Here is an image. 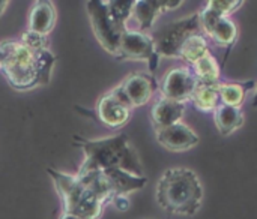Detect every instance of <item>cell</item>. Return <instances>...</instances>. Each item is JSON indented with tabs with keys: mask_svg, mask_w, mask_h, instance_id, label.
<instances>
[{
	"mask_svg": "<svg viewBox=\"0 0 257 219\" xmlns=\"http://www.w3.org/2000/svg\"><path fill=\"white\" fill-rule=\"evenodd\" d=\"M54 63L56 56L50 50L32 51L12 39L0 42V72L14 90L27 92L47 86Z\"/></svg>",
	"mask_w": 257,
	"mask_h": 219,
	"instance_id": "obj_1",
	"label": "cell"
},
{
	"mask_svg": "<svg viewBox=\"0 0 257 219\" xmlns=\"http://www.w3.org/2000/svg\"><path fill=\"white\" fill-rule=\"evenodd\" d=\"M72 146L84 153L77 176H84L101 170H122L130 174L145 177V168L140 162L139 153L133 147L126 134L89 140L81 135L72 137Z\"/></svg>",
	"mask_w": 257,
	"mask_h": 219,
	"instance_id": "obj_2",
	"label": "cell"
},
{
	"mask_svg": "<svg viewBox=\"0 0 257 219\" xmlns=\"http://www.w3.org/2000/svg\"><path fill=\"white\" fill-rule=\"evenodd\" d=\"M155 195L167 213L193 216L202 206L203 188L193 170L169 168L160 177Z\"/></svg>",
	"mask_w": 257,
	"mask_h": 219,
	"instance_id": "obj_3",
	"label": "cell"
},
{
	"mask_svg": "<svg viewBox=\"0 0 257 219\" xmlns=\"http://www.w3.org/2000/svg\"><path fill=\"white\" fill-rule=\"evenodd\" d=\"M134 0H89L86 11L99 45L116 56L120 36L128 29L126 21L133 17Z\"/></svg>",
	"mask_w": 257,
	"mask_h": 219,
	"instance_id": "obj_4",
	"label": "cell"
},
{
	"mask_svg": "<svg viewBox=\"0 0 257 219\" xmlns=\"http://www.w3.org/2000/svg\"><path fill=\"white\" fill-rule=\"evenodd\" d=\"M47 174L54 183V188L62 200L65 213H71L81 219L101 218L107 203H104L75 174L71 176L51 167L47 168Z\"/></svg>",
	"mask_w": 257,
	"mask_h": 219,
	"instance_id": "obj_5",
	"label": "cell"
},
{
	"mask_svg": "<svg viewBox=\"0 0 257 219\" xmlns=\"http://www.w3.org/2000/svg\"><path fill=\"white\" fill-rule=\"evenodd\" d=\"M77 177L107 204H111L116 197H126L131 192L140 191L148 183L146 176L139 177L122 170H101Z\"/></svg>",
	"mask_w": 257,
	"mask_h": 219,
	"instance_id": "obj_6",
	"label": "cell"
},
{
	"mask_svg": "<svg viewBox=\"0 0 257 219\" xmlns=\"http://www.w3.org/2000/svg\"><path fill=\"white\" fill-rule=\"evenodd\" d=\"M197 33H203L199 12L185 17L182 20L173 21L155 30L152 35V41L155 45V51L160 57H181V50L184 44Z\"/></svg>",
	"mask_w": 257,
	"mask_h": 219,
	"instance_id": "obj_7",
	"label": "cell"
},
{
	"mask_svg": "<svg viewBox=\"0 0 257 219\" xmlns=\"http://www.w3.org/2000/svg\"><path fill=\"white\" fill-rule=\"evenodd\" d=\"M114 59L120 62H125V60L148 62L149 71L152 75L158 69V63H160V56L155 51L152 36L140 30H130V29H126L123 35L120 36Z\"/></svg>",
	"mask_w": 257,
	"mask_h": 219,
	"instance_id": "obj_8",
	"label": "cell"
},
{
	"mask_svg": "<svg viewBox=\"0 0 257 219\" xmlns=\"http://www.w3.org/2000/svg\"><path fill=\"white\" fill-rule=\"evenodd\" d=\"M133 107L120 92L119 86L101 95L95 107V119L110 129L125 126L131 119Z\"/></svg>",
	"mask_w": 257,
	"mask_h": 219,
	"instance_id": "obj_9",
	"label": "cell"
},
{
	"mask_svg": "<svg viewBox=\"0 0 257 219\" xmlns=\"http://www.w3.org/2000/svg\"><path fill=\"white\" fill-rule=\"evenodd\" d=\"M197 84L199 80L191 71V68H173L163 77V81L160 84V93L161 98L185 104L191 99V95Z\"/></svg>",
	"mask_w": 257,
	"mask_h": 219,
	"instance_id": "obj_10",
	"label": "cell"
},
{
	"mask_svg": "<svg viewBox=\"0 0 257 219\" xmlns=\"http://www.w3.org/2000/svg\"><path fill=\"white\" fill-rule=\"evenodd\" d=\"M200 17V24H202V30L205 35H208L217 45L223 47L227 50V54L230 53L232 47L236 44L238 41V26L233 20H230V17H218L211 14L209 11H206L205 8L199 12Z\"/></svg>",
	"mask_w": 257,
	"mask_h": 219,
	"instance_id": "obj_11",
	"label": "cell"
},
{
	"mask_svg": "<svg viewBox=\"0 0 257 219\" xmlns=\"http://www.w3.org/2000/svg\"><path fill=\"white\" fill-rule=\"evenodd\" d=\"M126 101L133 108L142 107L149 102L152 95L158 89V83L152 74L148 72H131L123 78L120 84H117Z\"/></svg>",
	"mask_w": 257,
	"mask_h": 219,
	"instance_id": "obj_12",
	"label": "cell"
},
{
	"mask_svg": "<svg viewBox=\"0 0 257 219\" xmlns=\"http://www.w3.org/2000/svg\"><path fill=\"white\" fill-rule=\"evenodd\" d=\"M157 141L170 152H187L199 144V135L184 123H175L169 128L155 131Z\"/></svg>",
	"mask_w": 257,
	"mask_h": 219,
	"instance_id": "obj_13",
	"label": "cell"
},
{
	"mask_svg": "<svg viewBox=\"0 0 257 219\" xmlns=\"http://www.w3.org/2000/svg\"><path fill=\"white\" fill-rule=\"evenodd\" d=\"M182 5V0H139L134 2V8H133V17L137 20L139 26H140V32L146 33V30H149L155 20L170 11V9H176Z\"/></svg>",
	"mask_w": 257,
	"mask_h": 219,
	"instance_id": "obj_14",
	"label": "cell"
},
{
	"mask_svg": "<svg viewBox=\"0 0 257 219\" xmlns=\"http://www.w3.org/2000/svg\"><path fill=\"white\" fill-rule=\"evenodd\" d=\"M57 21V11L53 2L38 0L29 11V30L48 36Z\"/></svg>",
	"mask_w": 257,
	"mask_h": 219,
	"instance_id": "obj_15",
	"label": "cell"
},
{
	"mask_svg": "<svg viewBox=\"0 0 257 219\" xmlns=\"http://www.w3.org/2000/svg\"><path fill=\"white\" fill-rule=\"evenodd\" d=\"M185 113V104L160 98L151 108V122L155 131L179 123Z\"/></svg>",
	"mask_w": 257,
	"mask_h": 219,
	"instance_id": "obj_16",
	"label": "cell"
},
{
	"mask_svg": "<svg viewBox=\"0 0 257 219\" xmlns=\"http://www.w3.org/2000/svg\"><path fill=\"white\" fill-rule=\"evenodd\" d=\"M244 122H245V119L239 108H233V107L220 104L214 110V123L217 126V131L223 137H227V135L233 134L235 131H238L239 128H242Z\"/></svg>",
	"mask_w": 257,
	"mask_h": 219,
	"instance_id": "obj_17",
	"label": "cell"
},
{
	"mask_svg": "<svg viewBox=\"0 0 257 219\" xmlns=\"http://www.w3.org/2000/svg\"><path fill=\"white\" fill-rule=\"evenodd\" d=\"M254 81L247 83H220L218 84V95H220V104L241 108L242 102L245 101V95L250 89L254 87Z\"/></svg>",
	"mask_w": 257,
	"mask_h": 219,
	"instance_id": "obj_18",
	"label": "cell"
},
{
	"mask_svg": "<svg viewBox=\"0 0 257 219\" xmlns=\"http://www.w3.org/2000/svg\"><path fill=\"white\" fill-rule=\"evenodd\" d=\"M220 84V83H218ZM218 84H205L199 83L194 89L190 102L199 111H214L220 105Z\"/></svg>",
	"mask_w": 257,
	"mask_h": 219,
	"instance_id": "obj_19",
	"label": "cell"
},
{
	"mask_svg": "<svg viewBox=\"0 0 257 219\" xmlns=\"http://www.w3.org/2000/svg\"><path fill=\"white\" fill-rule=\"evenodd\" d=\"M211 54V50H209V45H208V41L205 38V33H197V35H193L182 47L181 50V57L187 65L193 66L197 60H200L202 57Z\"/></svg>",
	"mask_w": 257,
	"mask_h": 219,
	"instance_id": "obj_20",
	"label": "cell"
},
{
	"mask_svg": "<svg viewBox=\"0 0 257 219\" xmlns=\"http://www.w3.org/2000/svg\"><path fill=\"white\" fill-rule=\"evenodd\" d=\"M191 71L197 77L199 83H205V84L221 83L220 81V65L212 54H208V56L202 57L200 60H197L191 66Z\"/></svg>",
	"mask_w": 257,
	"mask_h": 219,
	"instance_id": "obj_21",
	"label": "cell"
},
{
	"mask_svg": "<svg viewBox=\"0 0 257 219\" xmlns=\"http://www.w3.org/2000/svg\"><path fill=\"white\" fill-rule=\"evenodd\" d=\"M244 5L242 0H211L206 3L205 9L218 17H230Z\"/></svg>",
	"mask_w": 257,
	"mask_h": 219,
	"instance_id": "obj_22",
	"label": "cell"
},
{
	"mask_svg": "<svg viewBox=\"0 0 257 219\" xmlns=\"http://www.w3.org/2000/svg\"><path fill=\"white\" fill-rule=\"evenodd\" d=\"M18 41L26 48H29L32 51H44V50H48V36L39 35V33L32 32V30H26Z\"/></svg>",
	"mask_w": 257,
	"mask_h": 219,
	"instance_id": "obj_23",
	"label": "cell"
},
{
	"mask_svg": "<svg viewBox=\"0 0 257 219\" xmlns=\"http://www.w3.org/2000/svg\"><path fill=\"white\" fill-rule=\"evenodd\" d=\"M111 204H113L116 209L122 210V212H125V210L130 207V201H128V198H126V197H116V198L111 201Z\"/></svg>",
	"mask_w": 257,
	"mask_h": 219,
	"instance_id": "obj_24",
	"label": "cell"
},
{
	"mask_svg": "<svg viewBox=\"0 0 257 219\" xmlns=\"http://www.w3.org/2000/svg\"><path fill=\"white\" fill-rule=\"evenodd\" d=\"M59 219H81V218H80V216H75V215H71V213H65V212H63Z\"/></svg>",
	"mask_w": 257,
	"mask_h": 219,
	"instance_id": "obj_25",
	"label": "cell"
},
{
	"mask_svg": "<svg viewBox=\"0 0 257 219\" xmlns=\"http://www.w3.org/2000/svg\"><path fill=\"white\" fill-rule=\"evenodd\" d=\"M9 5V2L8 0H0V15L5 12V9H6V6Z\"/></svg>",
	"mask_w": 257,
	"mask_h": 219,
	"instance_id": "obj_26",
	"label": "cell"
},
{
	"mask_svg": "<svg viewBox=\"0 0 257 219\" xmlns=\"http://www.w3.org/2000/svg\"><path fill=\"white\" fill-rule=\"evenodd\" d=\"M253 107L257 108V90H256V93H254V98H253Z\"/></svg>",
	"mask_w": 257,
	"mask_h": 219,
	"instance_id": "obj_27",
	"label": "cell"
}]
</instances>
